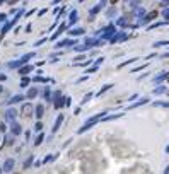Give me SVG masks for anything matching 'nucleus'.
I'll return each mask as SVG.
<instances>
[{"label": "nucleus", "instance_id": "nucleus-15", "mask_svg": "<svg viewBox=\"0 0 169 174\" xmlns=\"http://www.w3.org/2000/svg\"><path fill=\"white\" fill-rule=\"evenodd\" d=\"M0 92H2V87H0Z\"/></svg>", "mask_w": 169, "mask_h": 174}, {"label": "nucleus", "instance_id": "nucleus-8", "mask_svg": "<svg viewBox=\"0 0 169 174\" xmlns=\"http://www.w3.org/2000/svg\"><path fill=\"white\" fill-rule=\"evenodd\" d=\"M36 94H38V90H36V89H31L29 92H27V97H31V99H33V97L36 96Z\"/></svg>", "mask_w": 169, "mask_h": 174}, {"label": "nucleus", "instance_id": "nucleus-9", "mask_svg": "<svg viewBox=\"0 0 169 174\" xmlns=\"http://www.w3.org/2000/svg\"><path fill=\"white\" fill-rule=\"evenodd\" d=\"M154 17H157V12H150L149 16H147V19H145V21H150V19H154Z\"/></svg>", "mask_w": 169, "mask_h": 174}, {"label": "nucleus", "instance_id": "nucleus-16", "mask_svg": "<svg viewBox=\"0 0 169 174\" xmlns=\"http://www.w3.org/2000/svg\"><path fill=\"white\" fill-rule=\"evenodd\" d=\"M2 2H3V0H0V3H2Z\"/></svg>", "mask_w": 169, "mask_h": 174}, {"label": "nucleus", "instance_id": "nucleus-13", "mask_svg": "<svg viewBox=\"0 0 169 174\" xmlns=\"http://www.w3.org/2000/svg\"><path fill=\"white\" fill-rule=\"evenodd\" d=\"M17 2V0H9V3H10V5H12V3H16Z\"/></svg>", "mask_w": 169, "mask_h": 174}, {"label": "nucleus", "instance_id": "nucleus-12", "mask_svg": "<svg viewBox=\"0 0 169 174\" xmlns=\"http://www.w3.org/2000/svg\"><path fill=\"white\" fill-rule=\"evenodd\" d=\"M43 128V125H41V123H36V126H34V130H38V132H39V130H41Z\"/></svg>", "mask_w": 169, "mask_h": 174}, {"label": "nucleus", "instance_id": "nucleus-10", "mask_svg": "<svg viewBox=\"0 0 169 174\" xmlns=\"http://www.w3.org/2000/svg\"><path fill=\"white\" fill-rule=\"evenodd\" d=\"M43 142V135H39L38 137V138H36V142H34V145H39V143H41Z\"/></svg>", "mask_w": 169, "mask_h": 174}, {"label": "nucleus", "instance_id": "nucleus-1", "mask_svg": "<svg viewBox=\"0 0 169 174\" xmlns=\"http://www.w3.org/2000/svg\"><path fill=\"white\" fill-rule=\"evenodd\" d=\"M31 113H33V106H31V104H24L22 106V114L27 118V116H31Z\"/></svg>", "mask_w": 169, "mask_h": 174}, {"label": "nucleus", "instance_id": "nucleus-6", "mask_svg": "<svg viewBox=\"0 0 169 174\" xmlns=\"http://www.w3.org/2000/svg\"><path fill=\"white\" fill-rule=\"evenodd\" d=\"M12 132H14V135H17V133H21V125H17V123H14V125H12Z\"/></svg>", "mask_w": 169, "mask_h": 174}, {"label": "nucleus", "instance_id": "nucleus-3", "mask_svg": "<svg viewBox=\"0 0 169 174\" xmlns=\"http://www.w3.org/2000/svg\"><path fill=\"white\" fill-rule=\"evenodd\" d=\"M16 111H14V109H9V111H7V113H5V118H7V121H12V119L14 118H16Z\"/></svg>", "mask_w": 169, "mask_h": 174}, {"label": "nucleus", "instance_id": "nucleus-14", "mask_svg": "<svg viewBox=\"0 0 169 174\" xmlns=\"http://www.w3.org/2000/svg\"><path fill=\"white\" fill-rule=\"evenodd\" d=\"M111 2H118V0H111Z\"/></svg>", "mask_w": 169, "mask_h": 174}, {"label": "nucleus", "instance_id": "nucleus-7", "mask_svg": "<svg viewBox=\"0 0 169 174\" xmlns=\"http://www.w3.org/2000/svg\"><path fill=\"white\" fill-rule=\"evenodd\" d=\"M22 99H24V97H22V96H14V97H12V99H10V101H9V103H10V104H14V103H19V101H22Z\"/></svg>", "mask_w": 169, "mask_h": 174}, {"label": "nucleus", "instance_id": "nucleus-4", "mask_svg": "<svg viewBox=\"0 0 169 174\" xmlns=\"http://www.w3.org/2000/svg\"><path fill=\"white\" fill-rule=\"evenodd\" d=\"M31 70H33V67H24V68H21V70H19V74L21 75H26V74H29Z\"/></svg>", "mask_w": 169, "mask_h": 174}, {"label": "nucleus", "instance_id": "nucleus-11", "mask_svg": "<svg viewBox=\"0 0 169 174\" xmlns=\"http://www.w3.org/2000/svg\"><path fill=\"white\" fill-rule=\"evenodd\" d=\"M27 84H29V79H22V82H21V85H22V87H26Z\"/></svg>", "mask_w": 169, "mask_h": 174}, {"label": "nucleus", "instance_id": "nucleus-5", "mask_svg": "<svg viewBox=\"0 0 169 174\" xmlns=\"http://www.w3.org/2000/svg\"><path fill=\"white\" fill-rule=\"evenodd\" d=\"M43 113H45V108H43V106H38V108H36V116H38V118H41Z\"/></svg>", "mask_w": 169, "mask_h": 174}, {"label": "nucleus", "instance_id": "nucleus-2", "mask_svg": "<svg viewBox=\"0 0 169 174\" xmlns=\"http://www.w3.org/2000/svg\"><path fill=\"white\" fill-rule=\"evenodd\" d=\"M12 167H14V161H12V159H9V161L3 164V171L9 172V171H12Z\"/></svg>", "mask_w": 169, "mask_h": 174}]
</instances>
